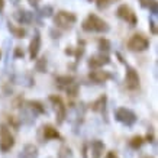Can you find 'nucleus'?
I'll return each mask as SVG.
<instances>
[{"instance_id": "obj_6", "label": "nucleus", "mask_w": 158, "mask_h": 158, "mask_svg": "<svg viewBox=\"0 0 158 158\" xmlns=\"http://www.w3.org/2000/svg\"><path fill=\"white\" fill-rule=\"evenodd\" d=\"M49 100H51V103L54 105L55 116H57V123L61 125L62 122H64V119H65V116H67V107H65V105L62 103L61 97L51 96V97H49Z\"/></svg>"}, {"instance_id": "obj_13", "label": "nucleus", "mask_w": 158, "mask_h": 158, "mask_svg": "<svg viewBox=\"0 0 158 158\" xmlns=\"http://www.w3.org/2000/svg\"><path fill=\"white\" fill-rule=\"evenodd\" d=\"M35 119H36V113L26 105L23 109H22V113H20V120H22V123L32 125L35 122Z\"/></svg>"}, {"instance_id": "obj_27", "label": "nucleus", "mask_w": 158, "mask_h": 158, "mask_svg": "<svg viewBox=\"0 0 158 158\" xmlns=\"http://www.w3.org/2000/svg\"><path fill=\"white\" fill-rule=\"evenodd\" d=\"M99 48H100V51L107 52V51L110 49V42L107 41V39H100V41H99Z\"/></svg>"}, {"instance_id": "obj_14", "label": "nucleus", "mask_w": 158, "mask_h": 158, "mask_svg": "<svg viewBox=\"0 0 158 158\" xmlns=\"http://www.w3.org/2000/svg\"><path fill=\"white\" fill-rule=\"evenodd\" d=\"M90 151H91V158H102L103 151H105V144L102 141H99V139H94V141H91L90 144Z\"/></svg>"}, {"instance_id": "obj_1", "label": "nucleus", "mask_w": 158, "mask_h": 158, "mask_svg": "<svg viewBox=\"0 0 158 158\" xmlns=\"http://www.w3.org/2000/svg\"><path fill=\"white\" fill-rule=\"evenodd\" d=\"M81 28L86 32H99V34H106V32H109L110 29L109 25L94 13H90L86 19L83 20Z\"/></svg>"}, {"instance_id": "obj_19", "label": "nucleus", "mask_w": 158, "mask_h": 158, "mask_svg": "<svg viewBox=\"0 0 158 158\" xmlns=\"http://www.w3.org/2000/svg\"><path fill=\"white\" fill-rule=\"evenodd\" d=\"M7 29H9V32L13 35L15 38H25V35H26V31L23 28H19V26H16L13 23H7Z\"/></svg>"}, {"instance_id": "obj_16", "label": "nucleus", "mask_w": 158, "mask_h": 158, "mask_svg": "<svg viewBox=\"0 0 158 158\" xmlns=\"http://www.w3.org/2000/svg\"><path fill=\"white\" fill-rule=\"evenodd\" d=\"M42 134H44V139H47V141H49V139H61L60 132L54 126H51V125L42 126Z\"/></svg>"}, {"instance_id": "obj_20", "label": "nucleus", "mask_w": 158, "mask_h": 158, "mask_svg": "<svg viewBox=\"0 0 158 158\" xmlns=\"http://www.w3.org/2000/svg\"><path fill=\"white\" fill-rule=\"evenodd\" d=\"M106 102H107V97L103 94V96H100L96 102H93L91 109L94 110V112H103V110L106 109Z\"/></svg>"}, {"instance_id": "obj_21", "label": "nucleus", "mask_w": 158, "mask_h": 158, "mask_svg": "<svg viewBox=\"0 0 158 158\" xmlns=\"http://www.w3.org/2000/svg\"><path fill=\"white\" fill-rule=\"evenodd\" d=\"M26 105H28L31 109L34 110L36 115H38V113H45V109H44V106L41 105L39 102H28Z\"/></svg>"}, {"instance_id": "obj_3", "label": "nucleus", "mask_w": 158, "mask_h": 158, "mask_svg": "<svg viewBox=\"0 0 158 158\" xmlns=\"http://www.w3.org/2000/svg\"><path fill=\"white\" fill-rule=\"evenodd\" d=\"M15 145L13 135L10 134L9 128L6 125L0 126V151L2 152H7L12 149V147Z\"/></svg>"}, {"instance_id": "obj_18", "label": "nucleus", "mask_w": 158, "mask_h": 158, "mask_svg": "<svg viewBox=\"0 0 158 158\" xmlns=\"http://www.w3.org/2000/svg\"><path fill=\"white\" fill-rule=\"evenodd\" d=\"M55 83H57V86L60 89H67L70 84L74 83V77L71 76H60L55 78Z\"/></svg>"}, {"instance_id": "obj_2", "label": "nucleus", "mask_w": 158, "mask_h": 158, "mask_svg": "<svg viewBox=\"0 0 158 158\" xmlns=\"http://www.w3.org/2000/svg\"><path fill=\"white\" fill-rule=\"evenodd\" d=\"M76 20H77L76 15L70 13V12L60 10L57 13V16L54 18V23L60 29H71V26L76 23Z\"/></svg>"}, {"instance_id": "obj_31", "label": "nucleus", "mask_w": 158, "mask_h": 158, "mask_svg": "<svg viewBox=\"0 0 158 158\" xmlns=\"http://www.w3.org/2000/svg\"><path fill=\"white\" fill-rule=\"evenodd\" d=\"M105 158H118V155H116L113 151H110V152H107L106 154V157Z\"/></svg>"}, {"instance_id": "obj_26", "label": "nucleus", "mask_w": 158, "mask_h": 158, "mask_svg": "<svg viewBox=\"0 0 158 158\" xmlns=\"http://www.w3.org/2000/svg\"><path fill=\"white\" fill-rule=\"evenodd\" d=\"M52 13H54L52 6H45V7L41 9V16L42 18H49V16H52Z\"/></svg>"}, {"instance_id": "obj_12", "label": "nucleus", "mask_w": 158, "mask_h": 158, "mask_svg": "<svg viewBox=\"0 0 158 158\" xmlns=\"http://www.w3.org/2000/svg\"><path fill=\"white\" fill-rule=\"evenodd\" d=\"M110 77L112 76H110L107 71H100V70H93V71H90V74H89V78H90L93 83H97V84L105 83L106 80H109Z\"/></svg>"}, {"instance_id": "obj_24", "label": "nucleus", "mask_w": 158, "mask_h": 158, "mask_svg": "<svg viewBox=\"0 0 158 158\" xmlns=\"http://www.w3.org/2000/svg\"><path fill=\"white\" fill-rule=\"evenodd\" d=\"M58 158H74V157H73L71 149L68 148V147H62V148L60 149V154H58Z\"/></svg>"}, {"instance_id": "obj_10", "label": "nucleus", "mask_w": 158, "mask_h": 158, "mask_svg": "<svg viewBox=\"0 0 158 158\" xmlns=\"http://www.w3.org/2000/svg\"><path fill=\"white\" fill-rule=\"evenodd\" d=\"M110 62V58L106 54H97V55H91L89 60V65L91 68H100L103 65H107Z\"/></svg>"}, {"instance_id": "obj_22", "label": "nucleus", "mask_w": 158, "mask_h": 158, "mask_svg": "<svg viewBox=\"0 0 158 158\" xmlns=\"http://www.w3.org/2000/svg\"><path fill=\"white\" fill-rule=\"evenodd\" d=\"M35 68H36V71H39V73H45V71H47V58H45V57L39 58L38 61H36Z\"/></svg>"}, {"instance_id": "obj_30", "label": "nucleus", "mask_w": 158, "mask_h": 158, "mask_svg": "<svg viewBox=\"0 0 158 158\" xmlns=\"http://www.w3.org/2000/svg\"><path fill=\"white\" fill-rule=\"evenodd\" d=\"M28 2H29V5H31V6L38 7V5H39V2H41V0H28Z\"/></svg>"}, {"instance_id": "obj_25", "label": "nucleus", "mask_w": 158, "mask_h": 158, "mask_svg": "<svg viewBox=\"0 0 158 158\" xmlns=\"http://www.w3.org/2000/svg\"><path fill=\"white\" fill-rule=\"evenodd\" d=\"M113 2H116V0H96V5H97V9H100V10H103V9H107Z\"/></svg>"}, {"instance_id": "obj_9", "label": "nucleus", "mask_w": 158, "mask_h": 158, "mask_svg": "<svg viewBox=\"0 0 158 158\" xmlns=\"http://www.w3.org/2000/svg\"><path fill=\"white\" fill-rule=\"evenodd\" d=\"M39 49H41V35H39L38 31H35L34 38L29 44V57H31V60H35L38 57Z\"/></svg>"}, {"instance_id": "obj_5", "label": "nucleus", "mask_w": 158, "mask_h": 158, "mask_svg": "<svg viewBox=\"0 0 158 158\" xmlns=\"http://www.w3.org/2000/svg\"><path fill=\"white\" fill-rule=\"evenodd\" d=\"M116 15H118L122 20L128 22L131 26H135V25L138 23V18H136L135 12L131 9L129 6H126V5L119 6V7H118V10H116Z\"/></svg>"}, {"instance_id": "obj_15", "label": "nucleus", "mask_w": 158, "mask_h": 158, "mask_svg": "<svg viewBox=\"0 0 158 158\" xmlns=\"http://www.w3.org/2000/svg\"><path fill=\"white\" fill-rule=\"evenodd\" d=\"M19 158H38V148L32 144H26L20 151Z\"/></svg>"}, {"instance_id": "obj_34", "label": "nucleus", "mask_w": 158, "mask_h": 158, "mask_svg": "<svg viewBox=\"0 0 158 158\" xmlns=\"http://www.w3.org/2000/svg\"><path fill=\"white\" fill-rule=\"evenodd\" d=\"M145 158H152V157H145Z\"/></svg>"}, {"instance_id": "obj_32", "label": "nucleus", "mask_w": 158, "mask_h": 158, "mask_svg": "<svg viewBox=\"0 0 158 158\" xmlns=\"http://www.w3.org/2000/svg\"><path fill=\"white\" fill-rule=\"evenodd\" d=\"M3 7H5V0H0V12L3 10Z\"/></svg>"}, {"instance_id": "obj_28", "label": "nucleus", "mask_w": 158, "mask_h": 158, "mask_svg": "<svg viewBox=\"0 0 158 158\" xmlns=\"http://www.w3.org/2000/svg\"><path fill=\"white\" fill-rule=\"evenodd\" d=\"M149 28H151V34L152 35H157V22L151 18L149 19Z\"/></svg>"}, {"instance_id": "obj_29", "label": "nucleus", "mask_w": 158, "mask_h": 158, "mask_svg": "<svg viewBox=\"0 0 158 158\" xmlns=\"http://www.w3.org/2000/svg\"><path fill=\"white\" fill-rule=\"evenodd\" d=\"M15 57L16 58H23V51L20 49V47H18V48L15 49Z\"/></svg>"}, {"instance_id": "obj_7", "label": "nucleus", "mask_w": 158, "mask_h": 158, "mask_svg": "<svg viewBox=\"0 0 158 158\" xmlns=\"http://www.w3.org/2000/svg\"><path fill=\"white\" fill-rule=\"evenodd\" d=\"M128 47H129V49H132V51H145V49H148V47H149V41L145 38L144 35L135 34L134 36L128 41Z\"/></svg>"}, {"instance_id": "obj_4", "label": "nucleus", "mask_w": 158, "mask_h": 158, "mask_svg": "<svg viewBox=\"0 0 158 158\" xmlns=\"http://www.w3.org/2000/svg\"><path fill=\"white\" fill-rule=\"evenodd\" d=\"M115 118L118 122L126 125V126H132V125L136 122V115L131 109H126V107H119V109L115 110Z\"/></svg>"}, {"instance_id": "obj_8", "label": "nucleus", "mask_w": 158, "mask_h": 158, "mask_svg": "<svg viewBox=\"0 0 158 158\" xmlns=\"http://www.w3.org/2000/svg\"><path fill=\"white\" fill-rule=\"evenodd\" d=\"M125 83H126V87L129 90H136L139 87V76L138 71L135 68L126 65V76H125Z\"/></svg>"}, {"instance_id": "obj_11", "label": "nucleus", "mask_w": 158, "mask_h": 158, "mask_svg": "<svg viewBox=\"0 0 158 158\" xmlns=\"http://www.w3.org/2000/svg\"><path fill=\"white\" fill-rule=\"evenodd\" d=\"M13 18L16 22L19 23H31L34 20V13H31L29 10H25V9H20V10H16L13 13Z\"/></svg>"}, {"instance_id": "obj_23", "label": "nucleus", "mask_w": 158, "mask_h": 158, "mask_svg": "<svg viewBox=\"0 0 158 158\" xmlns=\"http://www.w3.org/2000/svg\"><path fill=\"white\" fill-rule=\"evenodd\" d=\"M142 144H144V138H142V136H134V138L131 139V142H129V145L134 149H138Z\"/></svg>"}, {"instance_id": "obj_17", "label": "nucleus", "mask_w": 158, "mask_h": 158, "mask_svg": "<svg viewBox=\"0 0 158 158\" xmlns=\"http://www.w3.org/2000/svg\"><path fill=\"white\" fill-rule=\"evenodd\" d=\"M138 2L142 7L148 9L154 16H157L158 15V2L157 0H138Z\"/></svg>"}, {"instance_id": "obj_33", "label": "nucleus", "mask_w": 158, "mask_h": 158, "mask_svg": "<svg viewBox=\"0 0 158 158\" xmlns=\"http://www.w3.org/2000/svg\"><path fill=\"white\" fill-rule=\"evenodd\" d=\"M10 2H12V3H13V5H18V3H19L20 0H10Z\"/></svg>"}]
</instances>
